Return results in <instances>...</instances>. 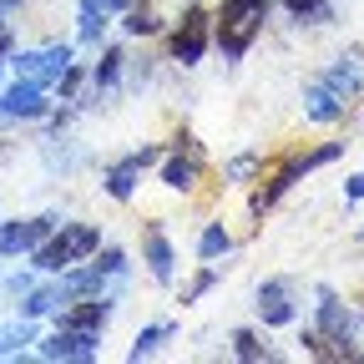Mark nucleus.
Here are the masks:
<instances>
[{
    "mask_svg": "<svg viewBox=\"0 0 364 364\" xmlns=\"http://www.w3.org/2000/svg\"><path fill=\"white\" fill-rule=\"evenodd\" d=\"M97 248H102V228L97 223H61L41 248H31V268L36 273H61V268L91 258Z\"/></svg>",
    "mask_w": 364,
    "mask_h": 364,
    "instance_id": "f257e3e1",
    "label": "nucleus"
},
{
    "mask_svg": "<svg viewBox=\"0 0 364 364\" xmlns=\"http://www.w3.org/2000/svg\"><path fill=\"white\" fill-rule=\"evenodd\" d=\"M263 21H268V0H223L218 26H213L218 51H223L228 61H243L248 46H253L258 31H263Z\"/></svg>",
    "mask_w": 364,
    "mask_h": 364,
    "instance_id": "f03ea898",
    "label": "nucleus"
},
{
    "mask_svg": "<svg viewBox=\"0 0 364 364\" xmlns=\"http://www.w3.org/2000/svg\"><path fill=\"white\" fill-rule=\"evenodd\" d=\"M339 152H344V147H339V142H329V147H318V152H304V157L284 162L279 172H273V182H268V188H258V193H253V213H268V208H273V203H279V198H284V193L294 188V182L304 177V172H314V167L334 162Z\"/></svg>",
    "mask_w": 364,
    "mask_h": 364,
    "instance_id": "7ed1b4c3",
    "label": "nucleus"
},
{
    "mask_svg": "<svg viewBox=\"0 0 364 364\" xmlns=\"http://www.w3.org/2000/svg\"><path fill=\"white\" fill-rule=\"evenodd\" d=\"M66 66H71V46H36V51L11 56V71L21 81H36V86H56Z\"/></svg>",
    "mask_w": 364,
    "mask_h": 364,
    "instance_id": "20e7f679",
    "label": "nucleus"
},
{
    "mask_svg": "<svg viewBox=\"0 0 364 364\" xmlns=\"http://www.w3.org/2000/svg\"><path fill=\"white\" fill-rule=\"evenodd\" d=\"M61 228L56 213H41V218H26V223H0V258H21L31 248H41Z\"/></svg>",
    "mask_w": 364,
    "mask_h": 364,
    "instance_id": "39448f33",
    "label": "nucleus"
},
{
    "mask_svg": "<svg viewBox=\"0 0 364 364\" xmlns=\"http://www.w3.org/2000/svg\"><path fill=\"white\" fill-rule=\"evenodd\" d=\"M0 117H21V122H41L51 117V97H46V86L36 81H11L6 91H0Z\"/></svg>",
    "mask_w": 364,
    "mask_h": 364,
    "instance_id": "423d86ee",
    "label": "nucleus"
},
{
    "mask_svg": "<svg viewBox=\"0 0 364 364\" xmlns=\"http://www.w3.org/2000/svg\"><path fill=\"white\" fill-rule=\"evenodd\" d=\"M97 344H102V334L56 324V334H46V339L36 344V354H41V359H97Z\"/></svg>",
    "mask_w": 364,
    "mask_h": 364,
    "instance_id": "0eeeda50",
    "label": "nucleus"
},
{
    "mask_svg": "<svg viewBox=\"0 0 364 364\" xmlns=\"http://www.w3.org/2000/svg\"><path fill=\"white\" fill-rule=\"evenodd\" d=\"M198 172H203V147L193 142V136H177V152L162 162V188L188 193L193 182H198Z\"/></svg>",
    "mask_w": 364,
    "mask_h": 364,
    "instance_id": "6e6552de",
    "label": "nucleus"
},
{
    "mask_svg": "<svg viewBox=\"0 0 364 364\" xmlns=\"http://www.w3.org/2000/svg\"><path fill=\"white\" fill-rule=\"evenodd\" d=\"M208 31H213V21H208L203 11H188V16H182V26L172 31V61L198 66L203 51H208Z\"/></svg>",
    "mask_w": 364,
    "mask_h": 364,
    "instance_id": "1a4fd4ad",
    "label": "nucleus"
},
{
    "mask_svg": "<svg viewBox=\"0 0 364 364\" xmlns=\"http://www.w3.org/2000/svg\"><path fill=\"white\" fill-rule=\"evenodd\" d=\"M157 162V147H142V152H132V157H122V162H112L107 167V193L117 198V203H127L132 193H136V182H142V172Z\"/></svg>",
    "mask_w": 364,
    "mask_h": 364,
    "instance_id": "9d476101",
    "label": "nucleus"
},
{
    "mask_svg": "<svg viewBox=\"0 0 364 364\" xmlns=\"http://www.w3.org/2000/svg\"><path fill=\"white\" fill-rule=\"evenodd\" d=\"M258 318L268 329H284V324H294V299H289V284L284 279H268V284H258Z\"/></svg>",
    "mask_w": 364,
    "mask_h": 364,
    "instance_id": "9b49d317",
    "label": "nucleus"
},
{
    "mask_svg": "<svg viewBox=\"0 0 364 364\" xmlns=\"http://www.w3.org/2000/svg\"><path fill=\"white\" fill-rule=\"evenodd\" d=\"M318 334H329L334 344H349L354 339V314L339 304L334 289H318Z\"/></svg>",
    "mask_w": 364,
    "mask_h": 364,
    "instance_id": "f8f14e48",
    "label": "nucleus"
},
{
    "mask_svg": "<svg viewBox=\"0 0 364 364\" xmlns=\"http://www.w3.org/2000/svg\"><path fill=\"white\" fill-rule=\"evenodd\" d=\"M142 258H147V273H152L157 284H172L177 253H172V243H167V233H162V223H147V228H142Z\"/></svg>",
    "mask_w": 364,
    "mask_h": 364,
    "instance_id": "ddd939ff",
    "label": "nucleus"
},
{
    "mask_svg": "<svg viewBox=\"0 0 364 364\" xmlns=\"http://www.w3.org/2000/svg\"><path fill=\"white\" fill-rule=\"evenodd\" d=\"M344 112H349V102L339 97L334 86H324V81H314V86L304 91V117H309V122H339Z\"/></svg>",
    "mask_w": 364,
    "mask_h": 364,
    "instance_id": "4468645a",
    "label": "nucleus"
},
{
    "mask_svg": "<svg viewBox=\"0 0 364 364\" xmlns=\"http://www.w3.org/2000/svg\"><path fill=\"white\" fill-rule=\"evenodd\" d=\"M318 81H324V86H334V91H339V97L349 102V97H354V91L364 86V66H359V61H334V66H329L324 76H318Z\"/></svg>",
    "mask_w": 364,
    "mask_h": 364,
    "instance_id": "2eb2a0df",
    "label": "nucleus"
},
{
    "mask_svg": "<svg viewBox=\"0 0 364 364\" xmlns=\"http://www.w3.org/2000/svg\"><path fill=\"white\" fill-rule=\"evenodd\" d=\"M56 304H66V294H61V279H56V284H46V289H26L21 318H41V314H51Z\"/></svg>",
    "mask_w": 364,
    "mask_h": 364,
    "instance_id": "dca6fc26",
    "label": "nucleus"
},
{
    "mask_svg": "<svg viewBox=\"0 0 364 364\" xmlns=\"http://www.w3.org/2000/svg\"><path fill=\"white\" fill-rule=\"evenodd\" d=\"M102 31H107V11L97 6V0H81V11H76V36H81L86 46H97Z\"/></svg>",
    "mask_w": 364,
    "mask_h": 364,
    "instance_id": "f3484780",
    "label": "nucleus"
},
{
    "mask_svg": "<svg viewBox=\"0 0 364 364\" xmlns=\"http://www.w3.org/2000/svg\"><path fill=\"white\" fill-rule=\"evenodd\" d=\"M284 11H289L294 21H304V26H329V21H334V6H329V0H284Z\"/></svg>",
    "mask_w": 364,
    "mask_h": 364,
    "instance_id": "a211bd4d",
    "label": "nucleus"
},
{
    "mask_svg": "<svg viewBox=\"0 0 364 364\" xmlns=\"http://www.w3.org/2000/svg\"><path fill=\"white\" fill-rule=\"evenodd\" d=\"M228 248H233V233H228L223 223H208V228H203V238H198V258L213 263V258H223Z\"/></svg>",
    "mask_w": 364,
    "mask_h": 364,
    "instance_id": "6ab92c4d",
    "label": "nucleus"
},
{
    "mask_svg": "<svg viewBox=\"0 0 364 364\" xmlns=\"http://www.w3.org/2000/svg\"><path fill=\"white\" fill-rule=\"evenodd\" d=\"M167 339H172V324H147L142 334H136V344L127 349V359H147V354H157Z\"/></svg>",
    "mask_w": 364,
    "mask_h": 364,
    "instance_id": "aec40b11",
    "label": "nucleus"
},
{
    "mask_svg": "<svg viewBox=\"0 0 364 364\" xmlns=\"http://www.w3.org/2000/svg\"><path fill=\"white\" fill-rule=\"evenodd\" d=\"M233 354H238L243 364H258V359H273V349H268V344H263V339H258L253 329H238V334H233Z\"/></svg>",
    "mask_w": 364,
    "mask_h": 364,
    "instance_id": "412c9836",
    "label": "nucleus"
},
{
    "mask_svg": "<svg viewBox=\"0 0 364 364\" xmlns=\"http://www.w3.org/2000/svg\"><path fill=\"white\" fill-rule=\"evenodd\" d=\"M122 61H127L122 51H107L97 66H91V81H97V91H112V86L122 81Z\"/></svg>",
    "mask_w": 364,
    "mask_h": 364,
    "instance_id": "4be33fe9",
    "label": "nucleus"
},
{
    "mask_svg": "<svg viewBox=\"0 0 364 364\" xmlns=\"http://www.w3.org/2000/svg\"><path fill=\"white\" fill-rule=\"evenodd\" d=\"M26 344H36L31 318H21V324H6V329H0V359H6V354H21Z\"/></svg>",
    "mask_w": 364,
    "mask_h": 364,
    "instance_id": "5701e85b",
    "label": "nucleus"
},
{
    "mask_svg": "<svg viewBox=\"0 0 364 364\" xmlns=\"http://www.w3.org/2000/svg\"><path fill=\"white\" fill-rule=\"evenodd\" d=\"M157 26H162V21H157L147 6H132V11L122 16V31H127V36H152Z\"/></svg>",
    "mask_w": 364,
    "mask_h": 364,
    "instance_id": "b1692460",
    "label": "nucleus"
},
{
    "mask_svg": "<svg viewBox=\"0 0 364 364\" xmlns=\"http://www.w3.org/2000/svg\"><path fill=\"white\" fill-rule=\"evenodd\" d=\"M213 284H218V268H203V273H198V279H193L188 289H182V304H193V299H203V294H208Z\"/></svg>",
    "mask_w": 364,
    "mask_h": 364,
    "instance_id": "393cba45",
    "label": "nucleus"
},
{
    "mask_svg": "<svg viewBox=\"0 0 364 364\" xmlns=\"http://www.w3.org/2000/svg\"><path fill=\"white\" fill-rule=\"evenodd\" d=\"M253 172H258V157H253V152H243V157L228 162V182H248Z\"/></svg>",
    "mask_w": 364,
    "mask_h": 364,
    "instance_id": "a878e982",
    "label": "nucleus"
},
{
    "mask_svg": "<svg viewBox=\"0 0 364 364\" xmlns=\"http://www.w3.org/2000/svg\"><path fill=\"white\" fill-rule=\"evenodd\" d=\"M91 258H97V263L112 273V279H117V273H127V253H122V248H97Z\"/></svg>",
    "mask_w": 364,
    "mask_h": 364,
    "instance_id": "bb28decb",
    "label": "nucleus"
},
{
    "mask_svg": "<svg viewBox=\"0 0 364 364\" xmlns=\"http://www.w3.org/2000/svg\"><path fill=\"white\" fill-rule=\"evenodd\" d=\"M11 56H16V36H11V26H6V21H0V66H6Z\"/></svg>",
    "mask_w": 364,
    "mask_h": 364,
    "instance_id": "cd10ccee",
    "label": "nucleus"
},
{
    "mask_svg": "<svg viewBox=\"0 0 364 364\" xmlns=\"http://www.w3.org/2000/svg\"><path fill=\"white\" fill-rule=\"evenodd\" d=\"M344 198H349V203H364V172H354V177H349V188H344Z\"/></svg>",
    "mask_w": 364,
    "mask_h": 364,
    "instance_id": "c85d7f7f",
    "label": "nucleus"
},
{
    "mask_svg": "<svg viewBox=\"0 0 364 364\" xmlns=\"http://www.w3.org/2000/svg\"><path fill=\"white\" fill-rule=\"evenodd\" d=\"M16 6H21V0H0V21H6V16H11Z\"/></svg>",
    "mask_w": 364,
    "mask_h": 364,
    "instance_id": "c756f323",
    "label": "nucleus"
}]
</instances>
